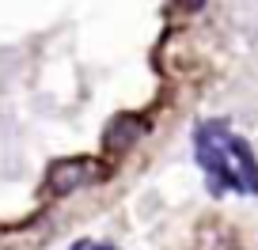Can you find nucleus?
<instances>
[{"mask_svg":"<svg viewBox=\"0 0 258 250\" xmlns=\"http://www.w3.org/2000/svg\"><path fill=\"white\" fill-rule=\"evenodd\" d=\"M145 118H137V114H118V118H110V125H106L103 133V144L106 152H125L129 144H137L141 137H145Z\"/></svg>","mask_w":258,"mask_h":250,"instance_id":"nucleus-1","label":"nucleus"},{"mask_svg":"<svg viewBox=\"0 0 258 250\" xmlns=\"http://www.w3.org/2000/svg\"><path fill=\"white\" fill-rule=\"evenodd\" d=\"M88 159H61L49 167L46 175V186L53 190V194H73V190H80L84 182H88Z\"/></svg>","mask_w":258,"mask_h":250,"instance_id":"nucleus-2","label":"nucleus"},{"mask_svg":"<svg viewBox=\"0 0 258 250\" xmlns=\"http://www.w3.org/2000/svg\"><path fill=\"white\" fill-rule=\"evenodd\" d=\"M228 152L239 159V175H243V190L247 194H258V163H254V152H250L247 144H243L239 137H228Z\"/></svg>","mask_w":258,"mask_h":250,"instance_id":"nucleus-3","label":"nucleus"},{"mask_svg":"<svg viewBox=\"0 0 258 250\" xmlns=\"http://www.w3.org/2000/svg\"><path fill=\"white\" fill-rule=\"evenodd\" d=\"M202 4H205V0H182V8H190V12H198Z\"/></svg>","mask_w":258,"mask_h":250,"instance_id":"nucleus-4","label":"nucleus"},{"mask_svg":"<svg viewBox=\"0 0 258 250\" xmlns=\"http://www.w3.org/2000/svg\"><path fill=\"white\" fill-rule=\"evenodd\" d=\"M91 250H110V246H91Z\"/></svg>","mask_w":258,"mask_h":250,"instance_id":"nucleus-5","label":"nucleus"}]
</instances>
